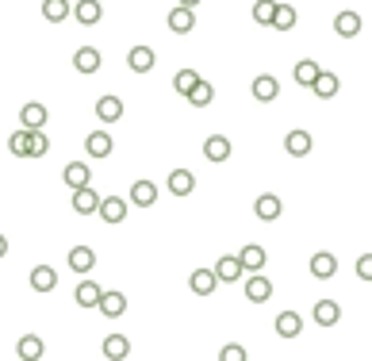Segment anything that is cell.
Listing matches in <instances>:
<instances>
[{"label":"cell","instance_id":"cell-21","mask_svg":"<svg viewBox=\"0 0 372 361\" xmlns=\"http://www.w3.org/2000/svg\"><path fill=\"white\" fill-rule=\"evenodd\" d=\"M111 146H116V142H111L108 131H92V135L84 139V150H89V158H108Z\"/></svg>","mask_w":372,"mask_h":361},{"label":"cell","instance_id":"cell-26","mask_svg":"<svg viewBox=\"0 0 372 361\" xmlns=\"http://www.w3.org/2000/svg\"><path fill=\"white\" fill-rule=\"evenodd\" d=\"M43 338L39 335H23L20 342H16V354H20V361H39L43 357Z\"/></svg>","mask_w":372,"mask_h":361},{"label":"cell","instance_id":"cell-8","mask_svg":"<svg viewBox=\"0 0 372 361\" xmlns=\"http://www.w3.org/2000/svg\"><path fill=\"white\" fill-rule=\"evenodd\" d=\"M131 204L135 208H154L158 204V185L154 180H135V185H131Z\"/></svg>","mask_w":372,"mask_h":361},{"label":"cell","instance_id":"cell-3","mask_svg":"<svg viewBox=\"0 0 372 361\" xmlns=\"http://www.w3.org/2000/svg\"><path fill=\"white\" fill-rule=\"evenodd\" d=\"M97 215L104 223H123V220H127V200H123V196H100Z\"/></svg>","mask_w":372,"mask_h":361},{"label":"cell","instance_id":"cell-11","mask_svg":"<svg viewBox=\"0 0 372 361\" xmlns=\"http://www.w3.org/2000/svg\"><path fill=\"white\" fill-rule=\"evenodd\" d=\"M127 65L135 73H150L158 65V54L150 50V46H131V54H127Z\"/></svg>","mask_w":372,"mask_h":361},{"label":"cell","instance_id":"cell-27","mask_svg":"<svg viewBox=\"0 0 372 361\" xmlns=\"http://www.w3.org/2000/svg\"><path fill=\"white\" fill-rule=\"evenodd\" d=\"M73 65H77V73H97L100 70V50L97 46H81V50L73 54Z\"/></svg>","mask_w":372,"mask_h":361},{"label":"cell","instance_id":"cell-31","mask_svg":"<svg viewBox=\"0 0 372 361\" xmlns=\"http://www.w3.org/2000/svg\"><path fill=\"white\" fill-rule=\"evenodd\" d=\"M338 319H341V308L334 300H319V303H314V323H319V327H334Z\"/></svg>","mask_w":372,"mask_h":361},{"label":"cell","instance_id":"cell-36","mask_svg":"<svg viewBox=\"0 0 372 361\" xmlns=\"http://www.w3.org/2000/svg\"><path fill=\"white\" fill-rule=\"evenodd\" d=\"M50 150V139L43 131H27V158H43Z\"/></svg>","mask_w":372,"mask_h":361},{"label":"cell","instance_id":"cell-5","mask_svg":"<svg viewBox=\"0 0 372 361\" xmlns=\"http://www.w3.org/2000/svg\"><path fill=\"white\" fill-rule=\"evenodd\" d=\"M253 212H257V220H261V223H273V220H280V212H284V204H280V196H273V193H265V196H257V204H253Z\"/></svg>","mask_w":372,"mask_h":361},{"label":"cell","instance_id":"cell-38","mask_svg":"<svg viewBox=\"0 0 372 361\" xmlns=\"http://www.w3.org/2000/svg\"><path fill=\"white\" fill-rule=\"evenodd\" d=\"M273 12H276V0H257V4H253V20L261 27L273 23Z\"/></svg>","mask_w":372,"mask_h":361},{"label":"cell","instance_id":"cell-35","mask_svg":"<svg viewBox=\"0 0 372 361\" xmlns=\"http://www.w3.org/2000/svg\"><path fill=\"white\" fill-rule=\"evenodd\" d=\"M269 27H276V31H292V27H295V8L292 4H276Z\"/></svg>","mask_w":372,"mask_h":361},{"label":"cell","instance_id":"cell-18","mask_svg":"<svg viewBox=\"0 0 372 361\" xmlns=\"http://www.w3.org/2000/svg\"><path fill=\"white\" fill-rule=\"evenodd\" d=\"M100 284L97 281H92V277H84L81 284H77V289H73V300H77L81 303V308H97V303H100Z\"/></svg>","mask_w":372,"mask_h":361},{"label":"cell","instance_id":"cell-19","mask_svg":"<svg viewBox=\"0 0 372 361\" xmlns=\"http://www.w3.org/2000/svg\"><path fill=\"white\" fill-rule=\"evenodd\" d=\"M276 335H280V338H295V335H303V319H300V311H280V316H276Z\"/></svg>","mask_w":372,"mask_h":361},{"label":"cell","instance_id":"cell-9","mask_svg":"<svg viewBox=\"0 0 372 361\" xmlns=\"http://www.w3.org/2000/svg\"><path fill=\"white\" fill-rule=\"evenodd\" d=\"M70 269L73 273H92L97 269V250H92V246H73L70 250Z\"/></svg>","mask_w":372,"mask_h":361},{"label":"cell","instance_id":"cell-16","mask_svg":"<svg viewBox=\"0 0 372 361\" xmlns=\"http://www.w3.org/2000/svg\"><path fill=\"white\" fill-rule=\"evenodd\" d=\"M62 180L70 188H84V185H92V173H89V166H84V161H70V166L62 169Z\"/></svg>","mask_w":372,"mask_h":361},{"label":"cell","instance_id":"cell-7","mask_svg":"<svg viewBox=\"0 0 372 361\" xmlns=\"http://www.w3.org/2000/svg\"><path fill=\"white\" fill-rule=\"evenodd\" d=\"M97 208H100V196H97V188H92V185L73 188V212H77V215H92Z\"/></svg>","mask_w":372,"mask_h":361},{"label":"cell","instance_id":"cell-40","mask_svg":"<svg viewBox=\"0 0 372 361\" xmlns=\"http://www.w3.org/2000/svg\"><path fill=\"white\" fill-rule=\"evenodd\" d=\"M8 150H12L16 158H27V131H16V135L8 139Z\"/></svg>","mask_w":372,"mask_h":361},{"label":"cell","instance_id":"cell-42","mask_svg":"<svg viewBox=\"0 0 372 361\" xmlns=\"http://www.w3.org/2000/svg\"><path fill=\"white\" fill-rule=\"evenodd\" d=\"M4 254H8V239L0 235V258H4Z\"/></svg>","mask_w":372,"mask_h":361},{"label":"cell","instance_id":"cell-13","mask_svg":"<svg viewBox=\"0 0 372 361\" xmlns=\"http://www.w3.org/2000/svg\"><path fill=\"white\" fill-rule=\"evenodd\" d=\"M169 31H173V35H188V31H192V27H196V16H192V8H173V12H169Z\"/></svg>","mask_w":372,"mask_h":361},{"label":"cell","instance_id":"cell-32","mask_svg":"<svg viewBox=\"0 0 372 361\" xmlns=\"http://www.w3.org/2000/svg\"><path fill=\"white\" fill-rule=\"evenodd\" d=\"M319 62H311V58H303V62H295V70H292V77H295V85H303V89H311L314 85V77H319Z\"/></svg>","mask_w":372,"mask_h":361},{"label":"cell","instance_id":"cell-33","mask_svg":"<svg viewBox=\"0 0 372 361\" xmlns=\"http://www.w3.org/2000/svg\"><path fill=\"white\" fill-rule=\"evenodd\" d=\"M185 100L192 104V108H207V104L215 100V89H212V85H207V81H196L192 89L185 92Z\"/></svg>","mask_w":372,"mask_h":361},{"label":"cell","instance_id":"cell-43","mask_svg":"<svg viewBox=\"0 0 372 361\" xmlns=\"http://www.w3.org/2000/svg\"><path fill=\"white\" fill-rule=\"evenodd\" d=\"M199 4V0H180V8H196Z\"/></svg>","mask_w":372,"mask_h":361},{"label":"cell","instance_id":"cell-22","mask_svg":"<svg viewBox=\"0 0 372 361\" xmlns=\"http://www.w3.org/2000/svg\"><path fill=\"white\" fill-rule=\"evenodd\" d=\"M31 289L35 292H54L58 289V273H54L50 265H35L31 269Z\"/></svg>","mask_w":372,"mask_h":361},{"label":"cell","instance_id":"cell-37","mask_svg":"<svg viewBox=\"0 0 372 361\" xmlns=\"http://www.w3.org/2000/svg\"><path fill=\"white\" fill-rule=\"evenodd\" d=\"M196 81H199V73H196V70H177V73H173V89L180 92V97H185V92L192 89Z\"/></svg>","mask_w":372,"mask_h":361},{"label":"cell","instance_id":"cell-25","mask_svg":"<svg viewBox=\"0 0 372 361\" xmlns=\"http://www.w3.org/2000/svg\"><path fill=\"white\" fill-rule=\"evenodd\" d=\"M131 354V338L127 335H108L104 338V357L108 361H123Z\"/></svg>","mask_w":372,"mask_h":361},{"label":"cell","instance_id":"cell-39","mask_svg":"<svg viewBox=\"0 0 372 361\" xmlns=\"http://www.w3.org/2000/svg\"><path fill=\"white\" fill-rule=\"evenodd\" d=\"M219 361H250V354H246V346H238V342H226V346L219 350Z\"/></svg>","mask_w":372,"mask_h":361},{"label":"cell","instance_id":"cell-12","mask_svg":"<svg viewBox=\"0 0 372 361\" xmlns=\"http://www.w3.org/2000/svg\"><path fill=\"white\" fill-rule=\"evenodd\" d=\"M311 146H314V139L307 131H288V135H284V150H288L292 158H307Z\"/></svg>","mask_w":372,"mask_h":361},{"label":"cell","instance_id":"cell-2","mask_svg":"<svg viewBox=\"0 0 372 361\" xmlns=\"http://www.w3.org/2000/svg\"><path fill=\"white\" fill-rule=\"evenodd\" d=\"M246 300H250V303L273 300V281L265 277V273H250V277H246Z\"/></svg>","mask_w":372,"mask_h":361},{"label":"cell","instance_id":"cell-30","mask_svg":"<svg viewBox=\"0 0 372 361\" xmlns=\"http://www.w3.org/2000/svg\"><path fill=\"white\" fill-rule=\"evenodd\" d=\"M196 188V177L188 173V169H173V173H169V193L173 196H188Z\"/></svg>","mask_w":372,"mask_h":361},{"label":"cell","instance_id":"cell-28","mask_svg":"<svg viewBox=\"0 0 372 361\" xmlns=\"http://www.w3.org/2000/svg\"><path fill=\"white\" fill-rule=\"evenodd\" d=\"M311 89H314V97H319V100H334V97H338V89H341V81L334 77V73H319Z\"/></svg>","mask_w":372,"mask_h":361},{"label":"cell","instance_id":"cell-10","mask_svg":"<svg viewBox=\"0 0 372 361\" xmlns=\"http://www.w3.org/2000/svg\"><path fill=\"white\" fill-rule=\"evenodd\" d=\"M20 123H23V131H43V123H46V104H39V100L23 104V108H20Z\"/></svg>","mask_w":372,"mask_h":361},{"label":"cell","instance_id":"cell-6","mask_svg":"<svg viewBox=\"0 0 372 361\" xmlns=\"http://www.w3.org/2000/svg\"><path fill=\"white\" fill-rule=\"evenodd\" d=\"M276 97H280V81H276L273 73H261V77H253V100L273 104Z\"/></svg>","mask_w":372,"mask_h":361},{"label":"cell","instance_id":"cell-23","mask_svg":"<svg viewBox=\"0 0 372 361\" xmlns=\"http://www.w3.org/2000/svg\"><path fill=\"white\" fill-rule=\"evenodd\" d=\"M97 308H100L108 319H119L123 311H127V296H123V292H100V303H97Z\"/></svg>","mask_w":372,"mask_h":361},{"label":"cell","instance_id":"cell-24","mask_svg":"<svg viewBox=\"0 0 372 361\" xmlns=\"http://www.w3.org/2000/svg\"><path fill=\"white\" fill-rule=\"evenodd\" d=\"M204 158L207 161H226V158H231V139H226V135H212L204 142Z\"/></svg>","mask_w":372,"mask_h":361},{"label":"cell","instance_id":"cell-14","mask_svg":"<svg viewBox=\"0 0 372 361\" xmlns=\"http://www.w3.org/2000/svg\"><path fill=\"white\" fill-rule=\"evenodd\" d=\"M334 273H338V258H334V254H327V250H319V254L311 258V277L330 281Z\"/></svg>","mask_w":372,"mask_h":361},{"label":"cell","instance_id":"cell-20","mask_svg":"<svg viewBox=\"0 0 372 361\" xmlns=\"http://www.w3.org/2000/svg\"><path fill=\"white\" fill-rule=\"evenodd\" d=\"M212 273H215V281H223V284L242 281V265H238V258H234V254H231V258H219Z\"/></svg>","mask_w":372,"mask_h":361},{"label":"cell","instance_id":"cell-29","mask_svg":"<svg viewBox=\"0 0 372 361\" xmlns=\"http://www.w3.org/2000/svg\"><path fill=\"white\" fill-rule=\"evenodd\" d=\"M334 31H338L341 39H357L361 35V16L357 12H341L338 20H334Z\"/></svg>","mask_w":372,"mask_h":361},{"label":"cell","instance_id":"cell-1","mask_svg":"<svg viewBox=\"0 0 372 361\" xmlns=\"http://www.w3.org/2000/svg\"><path fill=\"white\" fill-rule=\"evenodd\" d=\"M238 265H242V273H261L265 269V262H269V254H265V246H257V242H246L242 250L234 254Z\"/></svg>","mask_w":372,"mask_h":361},{"label":"cell","instance_id":"cell-41","mask_svg":"<svg viewBox=\"0 0 372 361\" xmlns=\"http://www.w3.org/2000/svg\"><path fill=\"white\" fill-rule=\"evenodd\" d=\"M357 277H361V281H372V258H368V254L357 262Z\"/></svg>","mask_w":372,"mask_h":361},{"label":"cell","instance_id":"cell-34","mask_svg":"<svg viewBox=\"0 0 372 361\" xmlns=\"http://www.w3.org/2000/svg\"><path fill=\"white\" fill-rule=\"evenodd\" d=\"M70 12H73L70 0H43V20L46 23H62Z\"/></svg>","mask_w":372,"mask_h":361},{"label":"cell","instance_id":"cell-4","mask_svg":"<svg viewBox=\"0 0 372 361\" xmlns=\"http://www.w3.org/2000/svg\"><path fill=\"white\" fill-rule=\"evenodd\" d=\"M123 112H127V108H123V100L116 97V92H104V97L97 100V119L100 123H119Z\"/></svg>","mask_w":372,"mask_h":361},{"label":"cell","instance_id":"cell-15","mask_svg":"<svg viewBox=\"0 0 372 361\" xmlns=\"http://www.w3.org/2000/svg\"><path fill=\"white\" fill-rule=\"evenodd\" d=\"M70 16H77V23L92 27V23H100L104 8H100V0H77V4H73V12H70Z\"/></svg>","mask_w":372,"mask_h":361},{"label":"cell","instance_id":"cell-17","mask_svg":"<svg viewBox=\"0 0 372 361\" xmlns=\"http://www.w3.org/2000/svg\"><path fill=\"white\" fill-rule=\"evenodd\" d=\"M188 289H192L196 296H212V292L219 289V281H215L212 269H192V277H188Z\"/></svg>","mask_w":372,"mask_h":361}]
</instances>
